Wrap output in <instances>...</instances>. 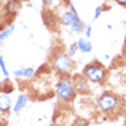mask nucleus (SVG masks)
<instances>
[{"label":"nucleus","mask_w":126,"mask_h":126,"mask_svg":"<svg viewBox=\"0 0 126 126\" xmlns=\"http://www.w3.org/2000/svg\"><path fill=\"white\" fill-rule=\"evenodd\" d=\"M51 67L60 76H65V74H70L74 70V61L67 52L57 51L51 58Z\"/></svg>","instance_id":"obj_1"},{"label":"nucleus","mask_w":126,"mask_h":126,"mask_svg":"<svg viewBox=\"0 0 126 126\" xmlns=\"http://www.w3.org/2000/svg\"><path fill=\"white\" fill-rule=\"evenodd\" d=\"M83 76L87 78L88 83H94V84H100L106 80L107 77V70L104 68V65L99 61H93L87 64L83 70Z\"/></svg>","instance_id":"obj_2"},{"label":"nucleus","mask_w":126,"mask_h":126,"mask_svg":"<svg viewBox=\"0 0 126 126\" xmlns=\"http://www.w3.org/2000/svg\"><path fill=\"white\" fill-rule=\"evenodd\" d=\"M55 93H57L58 99H61L63 101H73L74 100L76 91H74V87H73V80H71V76L70 74L61 76L58 84H57V88H55Z\"/></svg>","instance_id":"obj_3"},{"label":"nucleus","mask_w":126,"mask_h":126,"mask_svg":"<svg viewBox=\"0 0 126 126\" xmlns=\"http://www.w3.org/2000/svg\"><path fill=\"white\" fill-rule=\"evenodd\" d=\"M120 106V97L112 91H104L97 99V107L101 113H113Z\"/></svg>","instance_id":"obj_4"},{"label":"nucleus","mask_w":126,"mask_h":126,"mask_svg":"<svg viewBox=\"0 0 126 126\" xmlns=\"http://www.w3.org/2000/svg\"><path fill=\"white\" fill-rule=\"evenodd\" d=\"M73 80V87L76 94H81V96H86L90 93V86H88L87 78L83 76V74H77V76L71 77Z\"/></svg>","instance_id":"obj_5"},{"label":"nucleus","mask_w":126,"mask_h":126,"mask_svg":"<svg viewBox=\"0 0 126 126\" xmlns=\"http://www.w3.org/2000/svg\"><path fill=\"white\" fill-rule=\"evenodd\" d=\"M22 9V1L20 0H9L4 6V15L7 19H13Z\"/></svg>","instance_id":"obj_6"},{"label":"nucleus","mask_w":126,"mask_h":126,"mask_svg":"<svg viewBox=\"0 0 126 126\" xmlns=\"http://www.w3.org/2000/svg\"><path fill=\"white\" fill-rule=\"evenodd\" d=\"M42 19H44L45 26H47V28H49V29H55L57 25H58V16L52 12V10L45 9V10L42 12Z\"/></svg>","instance_id":"obj_7"},{"label":"nucleus","mask_w":126,"mask_h":126,"mask_svg":"<svg viewBox=\"0 0 126 126\" xmlns=\"http://www.w3.org/2000/svg\"><path fill=\"white\" fill-rule=\"evenodd\" d=\"M29 103V94L28 93H20L19 96H17V100L16 103L13 104V113H20L23 109L26 107V104Z\"/></svg>","instance_id":"obj_8"},{"label":"nucleus","mask_w":126,"mask_h":126,"mask_svg":"<svg viewBox=\"0 0 126 126\" xmlns=\"http://www.w3.org/2000/svg\"><path fill=\"white\" fill-rule=\"evenodd\" d=\"M36 74V70L35 68H32V67H26V68H19V70H15L13 71V76L16 77V78H19V80H29V78H32V77Z\"/></svg>","instance_id":"obj_9"},{"label":"nucleus","mask_w":126,"mask_h":126,"mask_svg":"<svg viewBox=\"0 0 126 126\" xmlns=\"http://www.w3.org/2000/svg\"><path fill=\"white\" fill-rule=\"evenodd\" d=\"M77 19H80V17H78V15H74V13L70 12V10L63 12V13H61V16H60V22H61L63 25H65V26H71Z\"/></svg>","instance_id":"obj_10"},{"label":"nucleus","mask_w":126,"mask_h":126,"mask_svg":"<svg viewBox=\"0 0 126 126\" xmlns=\"http://www.w3.org/2000/svg\"><path fill=\"white\" fill-rule=\"evenodd\" d=\"M76 45H77V49L80 51V52H83V54H88L93 49V44L87 38H80L76 42Z\"/></svg>","instance_id":"obj_11"},{"label":"nucleus","mask_w":126,"mask_h":126,"mask_svg":"<svg viewBox=\"0 0 126 126\" xmlns=\"http://www.w3.org/2000/svg\"><path fill=\"white\" fill-rule=\"evenodd\" d=\"M12 109V100L7 94H0V113H7Z\"/></svg>","instance_id":"obj_12"},{"label":"nucleus","mask_w":126,"mask_h":126,"mask_svg":"<svg viewBox=\"0 0 126 126\" xmlns=\"http://www.w3.org/2000/svg\"><path fill=\"white\" fill-rule=\"evenodd\" d=\"M13 32H15V23H9L6 28H3V29L0 31V42L6 41V39L9 38Z\"/></svg>","instance_id":"obj_13"},{"label":"nucleus","mask_w":126,"mask_h":126,"mask_svg":"<svg viewBox=\"0 0 126 126\" xmlns=\"http://www.w3.org/2000/svg\"><path fill=\"white\" fill-rule=\"evenodd\" d=\"M84 29H86V23H84L81 19H77L76 22L70 26L71 33H83V32H84Z\"/></svg>","instance_id":"obj_14"},{"label":"nucleus","mask_w":126,"mask_h":126,"mask_svg":"<svg viewBox=\"0 0 126 126\" xmlns=\"http://www.w3.org/2000/svg\"><path fill=\"white\" fill-rule=\"evenodd\" d=\"M64 1L63 0H42V4H44V7L45 9H54V7H57V6H61Z\"/></svg>","instance_id":"obj_15"},{"label":"nucleus","mask_w":126,"mask_h":126,"mask_svg":"<svg viewBox=\"0 0 126 126\" xmlns=\"http://www.w3.org/2000/svg\"><path fill=\"white\" fill-rule=\"evenodd\" d=\"M0 91H1L3 94H9V93H12V91H13L12 83H10L9 80H6L3 84H0Z\"/></svg>","instance_id":"obj_16"},{"label":"nucleus","mask_w":126,"mask_h":126,"mask_svg":"<svg viewBox=\"0 0 126 126\" xmlns=\"http://www.w3.org/2000/svg\"><path fill=\"white\" fill-rule=\"evenodd\" d=\"M0 70H1V73H3V76L6 77H9V71H7V68H6V64H4V60H3V57L0 58Z\"/></svg>","instance_id":"obj_17"},{"label":"nucleus","mask_w":126,"mask_h":126,"mask_svg":"<svg viewBox=\"0 0 126 126\" xmlns=\"http://www.w3.org/2000/svg\"><path fill=\"white\" fill-rule=\"evenodd\" d=\"M77 51H78V49H77V45H76V44H73V45H70V48H68V51H67V54L73 58V57L77 54Z\"/></svg>","instance_id":"obj_18"},{"label":"nucleus","mask_w":126,"mask_h":126,"mask_svg":"<svg viewBox=\"0 0 126 126\" xmlns=\"http://www.w3.org/2000/svg\"><path fill=\"white\" fill-rule=\"evenodd\" d=\"M103 9H104V7H103L101 4H99V6L94 9V20H96V19H99V17L101 16V13H103Z\"/></svg>","instance_id":"obj_19"},{"label":"nucleus","mask_w":126,"mask_h":126,"mask_svg":"<svg viewBox=\"0 0 126 126\" xmlns=\"http://www.w3.org/2000/svg\"><path fill=\"white\" fill-rule=\"evenodd\" d=\"M65 4L68 6V10H70V12H73L74 15H78V12H77V9H76V6H74V3H73L71 0H70V1H67Z\"/></svg>","instance_id":"obj_20"},{"label":"nucleus","mask_w":126,"mask_h":126,"mask_svg":"<svg viewBox=\"0 0 126 126\" xmlns=\"http://www.w3.org/2000/svg\"><path fill=\"white\" fill-rule=\"evenodd\" d=\"M6 19H7V17H6V15H4V12H3V13L0 12V28H1V29H3V25H4Z\"/></svg>","instance_id":"obj_21"},{"label":"nucleus","mask_w":126,"mask_h":126,"mask_svg":"<svg viewBox=\"0 0 126 126\" xmlns=\"http://www.w3.org/2000/svg\"><path fill=\"white\" fill-rule=\"evenodd\" d=\"M91 32H93L91 26H86V29H84V33H86V38H87V39L91 36Z\"/></svg>","instance_id":"obj_22"},{"label":"nucleus","mask_w":126,"mask_h":126,"mask_svg":"<svg viewBox=\"0 0 126 126\" xmlns=\"http://www.w3.org/2000/svg\"><path fill=\"white\" fill-rule=\"evenodd\" d=\"M87 125H88V122L84 120V119H78L77 123H76V126H87Z\"/></svg>","instance_id":"obj_23"},{"label":"nucleus","mask_w":126,"mask_h":126,"mask_svg":"<svg viewBox=\"0 0 126 126\" xmlns=\"http://www.w3.org/2000/svg\"><path fill=\"white\" fill-rule=\"evenodd\" d=\"M122 57L126 60V39H125V44H123V48H122Z\"/></svg>","instance_id":"obj_24"},{"label":"nucleus","mask_w":126,"mask_h":126,"mask_svg":"<svg viewBox=\"0 0 126 126\" xmlns=\"http://www.w3.org/2000/svg\"><path fill=\"white\" fill-rule=\"evenodd\" d=\"M116 3L120 4V6H123V7H126V0H116Z\"/></svg>","instance_id":"obj_25"},{"label":"nucleus","mask_w":126,"mask_h":126,"mask_svg":"<svg viewBox=\"0 0 126 126\" xmlns=\"http://www.w3.org/2000/svg\"><path fill=\"white\" fill-rule=\"evenodd\" d=\"M107 29H109V31H112V29H113V25H110V23H109V25H107Z\"/></svg>","instance_id":"obj_26"},{"label":"nucleus","mask_w":126,"mask_h":126,"mask_svg":"<svg viewBox=\"0 0 126 126\" xmlns=\"http://www.w3.org/2000/svg\"><path fill=\"white\" fill-rule=\"evenodd\" d=\"M63 1H65V3H67V1H70V0H63Z\"/></svg>","instance_id":"obj_27"},{"label":"nucleus","mask_w":126,"mask_h":126,"mask_svg":"<svg viewBox=\"0 0 126 126\" xmlns=\"http://www.w3.org/2000/svg\"><path fill=\"white\" fill-rule=\"evenodd\" d=\"M0 6H1V0H0Z\"/></svg>","instance_id":"obj_28"},{"label":"nucleus","mask_w":126,"mask_h":126,"mask_svg":"<svg viewBox=\"0 0 126 126\" xmlns=\"http://www.w3.org/2000/svg\"><path fill=\"white\" fill-rule=\"evenodd\" d=\"M0 58H1V55H0Z\"/></svg>","instance_id":"obj_29"},{"label":"nucleus","mask_w":126,"mask_h":126,"mask_svg":"<svg viewBox=\"0 0 126 126\" xmlns=\"http://www.w3.org/2000/svg\"><path fill=\"white\" fill-rule=\"evenodd\" d=\"M20 1H22V0H20Z\"/></svg>","instance_id":"obj_30"}]
</instances>
